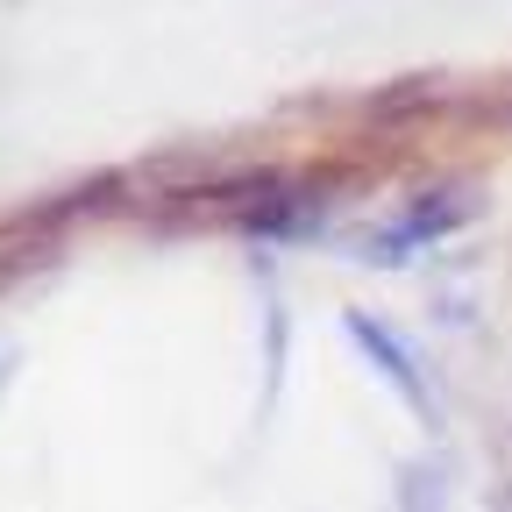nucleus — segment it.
I'll return each mask as SVG.
<instances>
[{
	"mask_svg": "<svg viewBox=\"0 0 512 512\" xmlns=\"http://www.w3.org/2000/svg\"><path fill=\"white\" fill-rule=\"evenodd\" d=\"M342 328H349V342H356L363 356H377V363H384V377H392V384H399V392H406V399H420V377H413V356H406V349H399L392 335H384V328H377V320H363V313H349V320H342Z\"/></svg>",
	"mask_w": 512,
	"mask_h": 512,
	"instance_id": "1",
	"label": "nucleus"
}]
</instances>
